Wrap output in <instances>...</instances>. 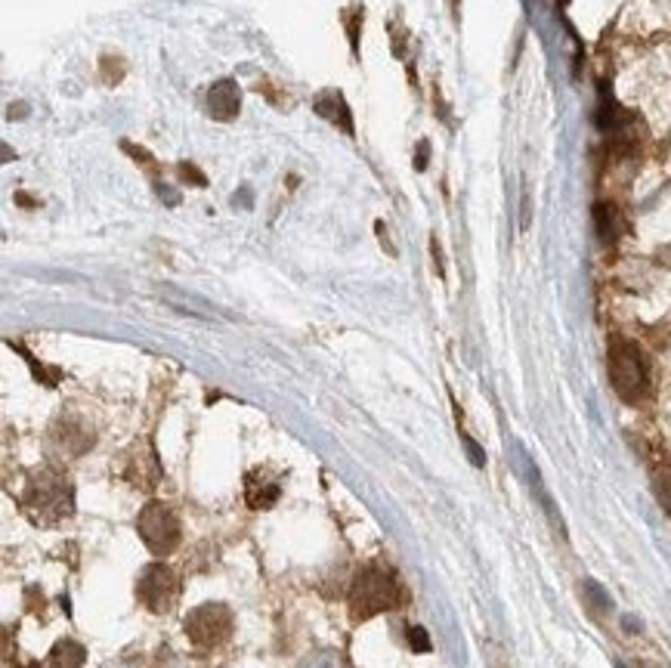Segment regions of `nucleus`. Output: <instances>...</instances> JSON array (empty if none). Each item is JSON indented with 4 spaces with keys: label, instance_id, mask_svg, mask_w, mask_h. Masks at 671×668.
I'll use <instances>...</instances> for the list:
<instances>
[{
    "label": "nucleus",
    "instance_id": "f257e3e1",
    "mask_svg": "<svg viewBox=\"0 0 671 668\" xmlns=\"http://www.w3.org/2000/svg\"><path fill=\"white\" fill-rule=\"evenodd\" d=\"M402 597H406V591L390 570H359L350 588V616L356 622H365L378 613L396 610Z\"/></svg>",
    "mask_w": 671,
    "mask_h": 668
},
{
    "label": "nucleus",
    "instance_id": "f03ea898",
    "mask_svg": "<svg viewBox=\"0 0 671 668\" xmlns=\"http://www.w3.org/2000/svg\"><path fill=\"white\" fill-rule=\"evenodd\" d=\"M610 381L616 387V393L625 399V403H641L650 387V375H647V362L634 344L628 341H613L610 347Z\"/></svg>",
    "mask_w": 671,
    "mask_h": 668
},
{
    "label": "nucleus",
    "instance_id": "7ed1b4c3",
    "mask_svg": "<svg viewBox=\"0 0 671 668\" xmlns=\"http://www.w3.org/2000/svg\"><path fill=\"white\" fill-rule=\"evenodd\" d=\"M137 532H140V539L146 542V548L152 554H158V557L174 554L180 548V539H183L177 517L167 511L161 501H149V505L140 511Z\"/></svg>",
    "mask_w": 671,
    "mask_h": 668
},
{
    "label": "nucleus",
    "instance_id": "20e7f679",
    "mask_svg": "<svg viewBox=\"0 0 671 668\" xmlns=\"http://www.w3.org/2000/svg\"><path fill=\"white\" fill-rule=\"evenodd\" d=\"M186 638L201 647V650H214L223 641H229L232 634V610L226 604H201L195 607L186 622H183Z\"/></svg>",
    "mask_w": 671,
    "mask_h": 668
},
{
    "label": "nucleus",
    "instance_id": "39448f33",
    "mask_svg": "<svg viewBox=\"0 0 671 668\" xmlns=\"http://www.w3.org/2000/svg\"><path fill=\"white\" fill-rule=\"evenodd\" d=\"M177 594H180V582L171 566L164 563H149L137 579V597L152 613H171L177 604Z\"/></svg>",
    "mask_w": 671,
    "mask_h": 668
},
{
    "label": "nucleus",
    "instance_id": "423d86ee",
    "mask_svg": "<svg viewBox=\"0 0 671 668\" xmlns=\"http://www.w3.org/2000/svg\"><path fill=\"white\" fill-rule=\"evenodd\" d=\"M161 297H164V304H171L174 310H180V313H186V316H195V319H217V310L208 304V300H201V297H195V294H186V291H180V288H161Z\"/></svg>",
    "mask_w": 671,
    "mask_h": 668
},
{
    "label": "nucleus",
    "instance_id": "0eeeda50",
    "mask_svg": "<svg viewBox=\"0 0 671 668\" xmlns=\"http://www.w3.org/2000/svg\"><path fill=\"white\" fill-rule=\"evenodd\" d=\"M208 103H211V112H214L217 121H232V118L239 115V106H242L239 87L232 84V81H220V84H214V87H211V96H208Z\"/></svg>",
    "mask_w": 671,
    "mask_h": 668
},
{
    "label": "nucleus",
    "instance_id": "6e6552de",
    "mask_svg": "<svg viewBox=\"0 0 671 668\" xmlns=\"http://www.w3.org/2000/svg\"><path fill=\"white\" fill-rule=\"evenodd\" d=\"M87 662V650L78 641H59L47 659V668H81Z\"/></svg>",
    "mask_w": 671,
    "mask_h": 668
},
{
    "label": "nucleus",
    "instance_id": "1a4fd4ad",
    "mask_svg": "<svg viewBox=\"0 0 671 668\" xmlns=\"http://www.w3.org/2000/svg\"><path fill=\"white\" fill-rule=\"evenodd\" d=\"M594 223H597V236L603 242H616V236H619V211L613 205L600 202L594 208Z\"/></svg>",
    "mask_w": 671,
    "mask_h": 668
},
{
    "label": "nucleus",
    "instance_id": "9d476101",
    "mask_svg": "<svg viewBox=\"0 0 671 668\" xmlns=\"http://www.w3.org/2000/svg\"><path fill=\"white\" fill-rule=\"evenodd\" d=\"M653 480H656V495L662 501V508L671 514V471H668V467H656Z\"/></svg>",
    "mask_w": 671,
    "mask_h": 668
},
{
    "label": "nucleus",
    "instance_id": "9b49d317",
    "mask_svg": "<svg viewBox=\"0 0 671 668\" xmlns=\"http://www.w3.org/2000/svg\"><path fill=\"white\" fill-rule=\"evenodd\" d=\"M585 594H588V604L594 607L597 616H600V613H607V610L613 607V600L607 597V591H603L597 582H585Z\"/></svg>",
    "mask_w": 671,
    "mask_h": 668
},
{
    "label": "nucleus",
    "instance_id": "f8f14e48",
    "mask_svg": "<svg viewBox=\"0 0 671 668\" xmlns=\"http://www.w3.org/2000/svg\"><path fill=\"white\" fill-rule=\"evenodd\" d=\"M300 668H341V656L334 650H319V653L307 656Z\"/></svg>",
    "mask_w": 671,
    "mask_h": 668
},
{
    "label": "nucleus",
    "instance_id": "ddd939ff",
    "mask_svg": "<svg viewBox=\"0 0 671 668\" xmlns=\"http://www.w3.org/2000/svg\"><path fill=\"white\" fill-rule=\"evenodd\" d=\"M409 644H412L415 653H427L430 650V638H427V631L421 625H409Z\"/></svg>",
    "mask_w": 671,
    "mask_h": 668
},
{
    "label": "nucleus",
    "instance_id": "4468645a",
    "mask_svg": "<svg viewBox=\"0 0 671 668\" xmlns=\"http://www.w3.org/2000/svg\"><path fill=\"white\" fill-rule=\"evenodd\" d=\"M461 440H464V446H467V452H471V458H474V464H477V467H483V464H486V455H483V452H480V446H477V443H474V440H471V437H467V433H461Z\"/></svg>",
    "mask_w": 671,
    "mask_h": 668
}]
</instances>
